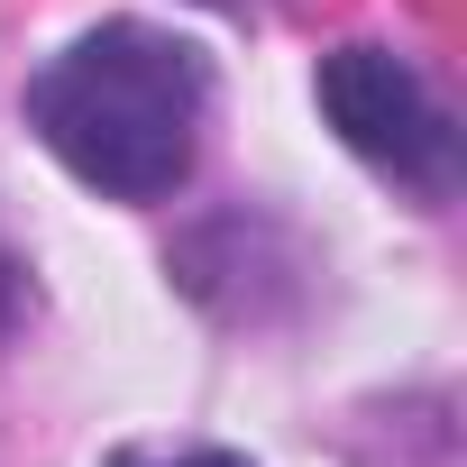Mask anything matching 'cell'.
<instances>
[{"label":"cell","mask_w":467,"mask_h":467,"mask_svg":"<svg viewBox=\"0 0 467 467\" xmlns=\"http://www.w3.org/2000/svg\"><path fill=\"white\" fill-rule=\"evenodd\" d=\"M110 467H248L239 449H110Z\"/></svg>","instance_id":"4"},{"label":"cell","mask_w":467,"mask_h":467,"mask_svg":"<svg viewBox=\"0 0 467 467\" xmlns=\"http://www.w3.org/2000/svg\"><path fill=\"white\" fill-rule=\"evenodd\" d=\"M28 312H37V275H28V257L10 248V229H0V348L28 330Z\"/></svg>","instance_id":"3"},{"label":"cell","mask_w":467,"mask_h":467,"mask_svg":"<svg viewBox=\"0 0 467 467\" xmlns=\"http://www.w3.org/2000/svg\"><path fill=\"white\" fill-rule=\"evenodd\" d=\"M312 92H321V110H330L348 156H367L376 174H394L421 202L458 192V119L440 110V92L394 47H330Z\"/></svg>","instance_id":"2"},{"label":"cell","mask_w":467,"mask_h":467,"mask_svg":"<svg viewBox=\"0 0 467 467\" xmlns=\"http://www.w3.org/2000/svg\"><path fill=\"white\" fill-rule=\"evenodd\" d=\"M202 119H211V56L147 19H101L28 74L37 147L110 202H165L202 156Z\"/></svg>","instance_id":"1"}]
</instances>
